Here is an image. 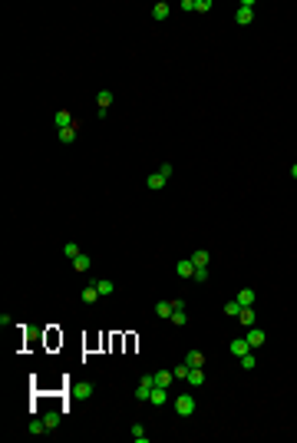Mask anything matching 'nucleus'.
Masks as SVG:
<instances>
[{"label":"nucleus","mask_w":297,"mask_h":443,"mask_svg":"<svg viewBox=\"0 0 297 443\" xmlns=\"http://www.w3.org/2000/svg\"><path fill=\"white\" fill-rule=\"evenodd\" d=\"M251 20H254V0H241V7H238V14H235V23L248 27Z\"/></svg>","instance_id":"f257e3e1"},{"label":"nucleus","mask_w":297,"mask_h":443,"mask_svg":"<svg viewBox=\"0 0 297 443\" xmlns=\"http://www.w3.org/2000/svg\"><path fill=\"white\" fill-rule=\"evenodd\" d=\"M175 413H178V417H192V413H195V397H192V394H182V397L175 400Z\"/></svg>","instance_id":"f03ea898"},{"label":"nucleus","mask_w":297,"mask_h":443,"mask_svg":"<svg viewBox=\"0 0 297 443\" xmlns=\"http://www.w3.org/2000/svg\"><path fill=\"white\" fill-rule=\"evenodd\" d=\"M152 387H155V374H146V377L139 380V387H135V400H148Z\"/></svg>","instance_id":"7ed1b4c3"},{"label":"nucleus","mask_w":297,"mask_h":443,"mask_svg":"<svg viewBox=\"0 0 297 443\" xmlns=\"http://www.w3.org/2000/svg\"><path fill=\"white\" fill-rule=\"evenodd\" d=\"M96 103H99V119H106V116H109V106H112V93L109 90H99Z\"/></svg>","instance_id":"20e7f679"},{"label":"nucleus","mask_w":297,"mask_h":443,"mask_svg":"<svg viewBox=\"0 0 297 443\" xmlns=\"http://www.w3.org/2000/svg\"><path fill=\"white\" fill-rule=\"evenodd\" d=\"M70 394H73L76 400H89L93 397V384L86 380V384H70Z\"/></svg>","instance_id":"39448f33"},{"label":"nucleus","mask_w":297,"mask_h":443,"mask_svg":"<svg viewBox=\"0 0 297 443\" xmlns=\"http://www.w3.org/2000/svg\"><path fill=\"white\" fill-rule=\"evenodd\" d=\"M228 351L235 354V357H244V354H251V344H248V337H235V341L228 344Z\"/></svg>","instance_id":"423d86ee"},{"label":"nucleus","mask_w":297,"mask_h":443,"mask_svg":"<svg viewBox=\"0 0 297 443\" xmlns=\"http://www.w3.org/2000/svg\"><path fill=\"white\" fill-rule=\"evenodd\" d=\"M53 126H56V132L66 129V126H76V123H73V112H70V110H59V112L53 116Z\"/></svg>","instance_id":"0eeeda50"},{"label":"nucleus","mask_w":297,"mask_h":443,"mask_svg":"<svg viewBox=\"0 0 297 443\" xmlns=\"http://www.w3.org/2000/svg\"><path fill=\"white\" fill-rule=\"evenodd\" d=\"M235 301H238L241 308H251V304L258 301V295H254V288H241V291L235 295Z\"/></svg>","instance_id":"6e6552de"},{"label":"nucleus","mask_w":297,"mask_h":443,"mask_svg":"<svg viewBox=\"0 0 297 443\" xmlns=\"http://www.w3.org/2000/svg\"><path fill=\"white\" fill-rule=\"evenodd\" d=\"M175 275H178V278H195V261L182 258L178 265H175Z\"/></svg>","instance_id":"1a4fd4ad"},{"label":"nucleus","mask_w":297,"mask_h":443,"mask_svg":"<svg viewBox=\"0 0 297 443\" xmlns=\"http://www.w3.org/2000/svg\"><path fill=\"white\" fill-rule=\"evenodd\" d=\"M238 321H241V328H254V324H258V314H254V308H241Z\"/></svg>","instance_id":"9d476101"},{"label":"nucleus","mask_w":297,"mask_h":443,"mask_svg":"<svg viewBox=\"0 0 297 443\" xmlns=\"http://www.w3.org/2000/svg\"><path fill=\"white\" fill-rule=\"evenodd\" d=\"M192 387H202L205 384V367H188V377H185Z\"/></svg>","instance_id":"9b49d317"},{"label":"nucleus","mask_w":297,"mask_h":443,"mask_svg":"<svg viewBox=\"0 0 297 443\" xmlns=\"http://www.w3.org/2000/svg\"><path fill=\"white\" fill-rule=\"evenodd\" d=\"M168 182V179H165V175H162V172H159V169H155V172H152V175H148V179H146V185H148V189H152V192H159V189H162V185H165Z\"/></svg>","instance_id":"f8f14e48"},{"label":"nucleus","mask_w":297,"mask_h":443,"mask_svg":"<svg viewBox=\"0 0 297 443\" xmlns=\"http://www.w3.org/2000/svg\"><path fill=\"white\" fill-rule=\"evenodd\" d=\"M73 268H76V271H89V268H93V258L83 252V255H76V258H73Z\"/></svg>","instance_id":"ddd939ff"},{"label":"nucleus","mask_w":297,"mask_h":443,"mask_svg":"<svg viewBox=\"0 0 297 443\" xmlns=\"http://www.w3.org/2000/svg\"><path fill=\"white\" fill-rule=\"evenodd\" d=\"M244 337H248V344H251V348H261V344H264V331H261V328H251Z\"/></svg>","instance_id":"4468645a"},{"label":"nucleus","mask_w":297,"mask_h":443,"mask_svg":"<svg viewBox=\"0 0 297 443\" xmlns=\"http://www.w3.org/2000/svg\"><path fill=\"white\" fill-rule=\"evenodd\" d=\"M185 364H188V367H205V354L202 351H188L185 354Z\"/></svg>","instance_id":"2eb2a0df"},{"label":"nucleus","mask_w":297,"mask_h":443,"mask_svg":"<svg viewBox=\"0 0 297 443\" xmlns=\"http://www.w3.org/2000/svg\"><path fill=\"white\" fill-rule=\"evenodd\" d=\"M192 261H195V268H208V261H211V255H208L205 248H198V252H192Z\"/></svg>","instance_id":"dca6fc26"},{"label":"nucleus","mask_w":297,"mask_h":443,"mask_svg":"<svg viewBox=\"0 0 297 443\" xmlns=\"http://www.w3.org/2000/svg\"><path fill=\"white\" fill-rule=\"evenodd\" d=\"M168 397V387H152V394H148V404H165Z\"/></svg>","instance_id":"f3484780"},{"label":"nucleus","mask_w":297,"mask_h":443,"mask_svg":"<svg viewBox=\"0 0 297 443\" xmlns=\"http://www.w3.org/2000/svg\"><path fill=\"white\" fill-rule=\"evenodd\" d=\"M99 288H96V285H86V288H83V301H86V304H93V301H99Z\"/></svg>","instance_id":"a211bd4d"},{"label":"nucleus","mask_w":297,"mask_h":443,"mask_svg":"<svg viewBox=\"0 0 297 443\" xmlns=\"http://www.w3.org/2000/svg\"><path fill=\"white\" fill-rule=\"evenodd\" d=\"M129 433H132V440H135V443H148V433H146V427H142V424H132Z\"/></svg>","instance_id":"6ab92c4d"},{"label":"nucleus","mask_w":297,"mask_h":443,"mask_svg":"<svg viewBox=\"0 0 297 443\" xmlns=\"http://www.w3.org/2000/svg\"><path fill=\"white\" fill-rule=\"evenodd\" d=\"M172 380H175V374H172V370H159V374H155V387H168Z\"/></svg>","instance_id":"aec40b11"},{"label":"nucleus","mask_w":297,"mask_h":443,"mask_svg":"<svg viewBox=\"0 0 297 443\" xmlns=\"http://www.w3.org/2000/svg\"><path fill=\"white\" fill-rule=\"evenodd\" d=\"M43 424H46V433H53L56 427H59V413H56V410H50V413L43 417Z\"/></svg>","instance_id":"412c9836"},{"label":"nucleus","mask_w":297,"mask_h":443,"mask_svg":"<svg viewBox=\"0 0 297 443\" xmlns=\"http://www.w3.org/2000/svg\"><path fill=\"white\" fill-rule=\"evenodd\" d=\"M27 430H30L33 437H43V433H46V424H43V420H37V417H30V427H27Z\"/></svg>","instance_id":"4be33fe9"},{"label":"nucleus","mask_w":297,"mask_h":443,"mask_svg":"<svg viewBox=\"0 0 297 443\" xmlns=\"http://www.w3.org/2000/svg\"><path fill=\"white\" fill-rule=\"evenodd\" d=\"M155 314H159V317H172V301H159V304H155Z\"/></svg>","instance_id":"5701e85b"},{"label":"nucleus","mask_w":297,"mask_h":443,"mask_svg":"<svg viewBox=\"0 0 297 443\" xmlns=\"http://www.w3.org/2000/svg\"><path fill=\"white\" fill-rule=\"evenodd\" d=\"M63 255H66V258H76V255H83V248H79L76 241H66V245H63Z\"/></svg>","instance_id":"b1692460"},{"label":"nucleus","mask_w":297,"mask_h":443,"mask_svg":"<svg viewBox=\"0 0 297 443\" xmlns=\"http://www.w3.org/2000/svg\"><path fill=\"white\" fill-rule=\"evenodd\" d=\"M73 139H76V126H66V129H59V142H66V146H70Z\"/></svg>","instance_id":"393cba45"},{"label":"nucleus","mask_w":297,"mask_h":443,"mask_svg":"<svg viewBox=\"0 0 297 443\" xmlns=\"http://www.w3.org/2000/svg\"><path fill=\"white\" fill-rule=\"evenodd\" d=\"M96 288H99V295H103V298L116 291V285H112V281H106V278H103V281H96Z\"/></svg>","instance_id":"a878e982"},{"label":"nucleus","mask_w":297,"mask_h":443,"mask_svg":"<svg viewBox=\"0 0 297 443\" xmlns=\"http://www.w3.org/2000/svg\"><path fill=\"white\" fill-rule=\"evenodd\" d=\"M152 17H155V20H165V17H168V3H155V7H152Z\"/></svg>","instance_id":"bb28decb"},{"label":"nucleus","mask_w":297,"mask_h":443,"mask_svg":"<svg viewBox=\"0 0 297 443\" xmlns=\"http://www.w3.org/2000/svg\"><path fill=\"white\" fill-rule=\"evenodd\" d=\"M224 314H228V317H238V314H241V304H238V301H228V304H224Z\"/></svg>","instance_id":"cd10ccee"},{"label":"nucleus","mask_w":297,"mask_h":443,"mask_svg":"<svg viewBox=\"0 0 297 443\" xmlns=\"http://www.w3.org/2000/svg\"><path fill=\"white\" fill-rule=\"evenodd\" d=\"M238 361H241L244 370H254V364H258V361H254V354H244V357H238Z\"/></svg>","instance_id":"c85d7f7f"},{"label":"nucleus","mask_w":297,"mask_h":443,"mask_svg":"<svg viewBox=\"0 0 297 443\" xmlns=\"http://www.w3.org/2000/svg\"><path fill=\"white\" fill-rule=\"evenodd\" d=\"M172 374H175V377H178V380H185V377H188V364H185V361H182V364H178V367L172 370Z\"/></svg>","instance_id":"c756f323"},{"label":"nucleus","mask_w":297,"mask_h":443,"mask_svg":"<svg viewBox=\"0 0 297 443\" xmlns=\"http://www.w3.org/2000/svg\"><path fill=\"white\" fill-rule=\"evenodd\" d=\"M208 278H211L208 268H195V278H192V281H208Z\"/></svg>","instance_id":"7c9ffc66"},{"label":"nucleus","mask_w":297,"mask_h":443,"mask_svg":"<svg viewBox=\"0 0 297 443\" xmlns=\"http://www.w3.org/2000/svg\"><path fill=\"white\" fill-rule=\"evenodd\" d=\"M208 10H211V0H198L195 3V14H208Z\"/></svg>","instance_id":"2f4dec72"},{"label":"nucleus","mask_w":297,"mask_h":443,"mask_svg":"<svg viewBox=\"0 0 297 443\" xmlns=\"http://www.w3.org/2000/svg\"><path fill=\"white\" fill-rule=\"evenodd\" d=\"M159 172H162L165 179H172V172H175V166H172V162H162V166H159Z\"/></svg>","instance_id":"473e14b6"},{"label":"nucleus","mask_w":297,"mask_h":443,"mask_svg":"<svg viewBox=\"0 0 297 443\" xmlns=\"http://www.w3.org/2000/svg\"><path fill=\"white\" fill-rule=\"evenodd\" d=\"M291 179H297V162H294V166H291Z\"/></svg>","instance_id":"72a5a7b5"}]
</instances>
